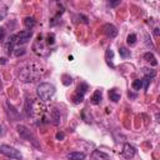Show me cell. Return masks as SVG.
I'll return each mask as SVG.
<instances>
[{
    "mask_svg": "<svg viewBox=\"0 0 160 160\" xmlns=\"http://www.w3.org/2000/svg\"><path fill=\"white\" fill-rule=\"evenodd\" d=\"M112 56H114V52H112V50H111V49H108V50H106V61H108V64H109L111 68H115V66H114V64L111 62V59H112Z\"/></svg>",
    "mask_w": 160,
    "mask_h": 160,
    "instance_id": "ac0fdd59",
    "label": "cell"
},
{
    "mask_svg": "<svg viewBox=\"0 0 160 160\" xmlns=\"http://www.w3.org/2000/svg\"><path fill=\"white\" fill-rule=\"evenodd\" d=\"M5 36H6V31L2 26H0V42L5 40Z\"/></svg>",
    "mask_w": 160,
    "mask_h": 160,
    "instance_id": "cb8c5ba5",
    "label": "cell"
},
{
    "mask_svg": "<svg viewBox=\"0 0 160 160\" xmlns=\"http://www.w3.org/2000/svg\"><path fill=\"white\" fill-rule=\"evenodd\" d=\"M119 54H120V56H121V58L126 59V58H129V56H130V50H129V49H126V48H124V46H121V48L119 49Z\"/></svg>",
    "mask_w": 160,
    "mask_h": 160,
    "instance_id": "e0dca14e",
    "label": "cell"
},
{
    "mask_svg": "<svg viewBox=\"0 0 160 160\" xmlns=\"http://www.w3.org/2000/svg\"><path fill=\"white\" fill-rule=\"evenodd\" d=\"M44 74V68L40 66L39 64L31 62L25 65L20 72H19V79L22 82H34L36 80H39Z\"/></svg>",
    "mask_w": 160,
    "mask_h": 160,
    "instance_id": "7a4b0ae2",
    "label": "cell"
},
{
    "mask_svg": "<svg viewBox=\"0 0 160 160\" xmlns=\"http://www.w3.org/2000/svg\"><path fill=\"white\" fill-rule=\"evenodd\" d=\"M150 80H151V78L150 76H148V75H145V78L141 80L142 81V88L145 89V90H148V88H149V82H150Z\"/></svg>",
    "mask_w": 160,
    "mask_h": 160,
    "instance_id": "7402d4cb",
    "label": "cell"
},
{
    "mask_svg": "<svg viewBox=\"0 0 160 160\" xmlns=\"http://www.w3.org/2000/svg\"><path fill=\"white\" fill-rule=\"evenodd\" d=\"M0 152L10 159H18V160H21L22 155L19 150H16L15 148L12 146H9V145H1L0 146Z\"/></svg>",
    "mask_w": 160,
    "mask_h": 160,
    "instance_id": "8992f818",
    "label": "cell"
},
{
    "mask_svg": "<svg viewBox=\"0 0 160 160\" xmlns=\"http://www.w3.org/2000/svg\"><path fill=\"white\" fill-rule=\"evenodd\" d=\"M12 54L15 55V56H20V55H24L25 54V49L24 48H18V49H14L12 50Z\"/></svg>",
    "mask_w": 160,
    "mask_h": 160,
    "instance_id": "603a6c76",
    "label": "cell"
},
{
    "mask_svg": "<svg viewBox=\"0 0 160 160\" xmlns=\"http://www.w3.org/2000/svg\"><path fill=\"white\" fill-rule=\"evenodd\" d=\"M71 82H72V78H71V76H69V75H62V84H64L65 86H69Z\"/></svg>",
    "mask_w": 160,
    "mask_h": 160,
    "instance_id": "44dd1931",
    "label": "cell"
},
{
    "mask_svg": "<svg viewBox=\"0 0 160 160\" xmlns=\"http://www.w3.org/2000/svg\"><path fill=\"white\" fill-rule=\"evenodd\" d=\"M55 86L52 85V84H50V82H41L39 86H38V89H36V92H38V96H39V99L41 100V101H48V100H50L52 96H54V94H55Z\"/></svg>",
    "mask_w": 160,
    "mask_h": 160,
    "instance_id": "277c9868",
    "label": "cell"
},
{
    "mask_svg": "<svg viewBox=\"0 0 160 160\" xmlns=\"http://www.w3.org/2000/svg\"><path fill=\"white\" fill-rule=\"evenodd\" d=\"M119 4H120V0H118V1H110V2H109V5H110L111 8H114V6L119 5Z\"/></svg>",
    "mask_w": 160,
    "mask_h": 160,
    "instance_id": "484cf974",
    "label": "cell"
},
{
    "mask_svg": "<svg viewBox=\"0 0 160 160\" xmlns=\"http://www.w3.org/2000/svg\"><path fill=\"white\" fill-rule=\"evenodd\" d=\"M31 36H32V31L31 30H24V31L18 32L16 35H12L10 38V41L14 45H21V44L28 42L31 39Z\"/></svg>",
    "mask_w": 160,
    "mask_h": 160,
    "instance_id": "5b68a950",
    "label": "cell"
},
{
    "mask_svg": "<svg viewBox=\"0 0 160 160\" xmlns=\"http://www.w3.org/2000/svg\"><path fill=\"white\" fill-rule=\"evenodd\" d=\"M135 152H136V150H135V148H134L132 145H130V144H125L124 148H122L121 155H122L125 159H132L134 155H135Z\"/></svg>",
    "mask_w": 160,
    "mask_h": 160,
    "instance_id": "ba28073f",
    "label": "cell"
},
{
    "mask_svg": "<svg viewBox=\"0 0 160 160\" xmlns=\"http://www.w3.org/2000/svg\"><path fill=\"white\" fill-rule=\"evenodd\" d=\"M55 42V35L54 34H48L46 39H44V35H38L34 45H32V50L38 54V55H46L45 51H48V46L52 45Z\"/></svg>",
    "mask_w": 160,
    "mask_h": 160,
    "instance_id": "3957f363",
    "label": "cell"
},
{
    "mask_svg": "<svg viewBox=\"0 0 160 160\" xmlns=\"http://www.w3.org/2000/svg\"><path fill=\"white\" fill-rule=\"evenodd\" d=\"M90 160H110V156L100 150H94L91 152V156H90Z\"/></svg>",
    "mask_w": 160,
    "mask_h": 160,
    "instance_id": "30bf717a",
    "label": "cell"
},
{
    "mask_svg": "<svg viewBox=\"0 0 160 160\" xmlns=\"http://www.w3.org/2000/svg\"><path fill=\"white\" fill-rule=\"evenodd\" d=\"M68 159L70 160H84L85 159V154L81 151H71L68 154Z\"/></svg>",
    "mask_w": 160,
    "mask_h": 160,
    "instance_id": "7c38bea8",
    "label": "cell"
},
{
    "mask_svg": "<svg viewBox=\"0 0 160 160\" xmlns=\"http://www.w3.org/2000/svg\"><path fill=\"white\" fill-rule=\"evenodd\" d=\"M102 31L108 38H115L118 34V29L112 24H105L102 26Z\"/></svg>",
    "mask_w": 160,
    "mask_h": 160,
    "instance_id": "9c48e42d",
    "label": "cell"
},
{
    "mask_svg": "<svg viewBox=\"0 0 160 160\" xmlns=\"http://www.w3.org/2000/svg\"><path fill=\"white\" fill-rule=\"evenodd\" d=\"M136 40H138L136 35H135V34H130V35L128 36V39H126V42H128V45L132 46V45H135V44H136Z\"/></svg>",
    "mask_w": 160,
    "mask_h": 160,
    "instance_id": "ffe728a7",
    "label": "cell"
},
{
    "mask_svg": "<svg viewBox=\"0 0 160 160\" xmlns=\"http://www.w3.org/2000/svg\"><path fill=\"white\" fill-rule=\"evenodd\" d=\"M88 89H89L88 84H85V82H81V84L78 86V89H76V91H75V92H76V94H79V95H81V96H84Z\"/></svg>",
    "mask_w": 160,
    "mask_h": 160,
    "instance_id": "2e32d148",
    "label": "cell"
},
{
    "mask_svg": "<svg viewBox=\"0 0 160 160\" xmlns=\"http://www.w3.org/2000/svg\"><path fill=\"white\" fill-rule=\"evenodd\" d=\"M26 115L32 119L36 125H42L50 122V109L40 99H28Z\"/></svg>",
    "mask_w": 160,
    "mask_h": 160,
    "instance_id": "6da1fadb",
    "label": "cell"
},
{
    "mask_svg": "<svg viewBox=\"0 0 160 160\" xmlns=\"http://www.w3.org/2000/svg\"><path fill=\"white\" fill-rule=\"evenodd\" d=\"M64 138H65V134L64 132H61V131L56 132V139L58 140H64Z\"/></svg>",
    "mask_w": 160,
    "mask_h": 160,
    "instance_id": "d4e9b609",
    "label": "cell"
},
{
    "mask_svg": "<svg viewBox=\"0 0 160 160\" xmlns=\"http://www.w3.org/2000/svg\"><path fill=\"white\" fill-rule=\"evenodd\" d=\"M18 132L20 134V136L21 138H24V139H26V140H29L30 142H32L35 146H39V144H38V141H36V139H35V136L30 132V130L26 128V126H24V125H18Z\"/></svg>",
    "mask_w": 160,
    "mask_h": 160,
    "instance_id": "52a82bcc",
    "label": "cell"
},
{
    "mask_svg": "<svg viewBox=\"0 0 160 160\" xmlns=\"http://www.w3.org/2000/svg\"><path fill=\"white\" fill-rule=\"evenodd\" d=\"M154 34H155L156 36L159 35V29H158V28H156V29H154Z\"/></svg>",
    "mask_w": 160,
    "mask_h": 160,
    "instance_id": "83f0119b",
    "label": "cell"
},
{
    "mask_svg": "<svg viewBox=\"0 0 160 160\" xmlns=\"http://www.w3.org/2000/svg\"><path fill=\"white\" fill-rule=\"evenodd\" d=\"M109 98H110V100H112L114 102H116V101L120 100L121 95H120V92L118 91V89H110V90H109Z\"/></svg>",
    "mask_w": 160,
    "mask_h": 160,
    "instance_id": "4fadbf2b",
    "label": "cell"
},
{
    "mask_svg": "<svg viewBox=\"0 0 160 160\" xmlns=\"http://www.w3.org/2000/svg\"><path fill=\"white\" fill-rule=\"evenodd\" d=\"M131 88L134 89V90H140L141 88H142V81H141V79H136V80H134L132 81V84H131Z\"/></svg>",
    "mask_w": 160,
    "mask_h": 160,
    "instance_id": "d6986e66",
    "label": "cell"
},
{
    "mask_svg": "<svg viewBox=\"0 0 160 160\" xmlns=\"http://www.w3.org/2000/svg\"><path fill=\"white\" fill-rule=\"evenodd\" d=\"M101 100H102V92H101V90H96V91L91 95V98H90V101H91V104H94V105H99V104L101 102Z\"/></svg>",
    "mask_w": 160,
    "mask_h": 160,
    "instance_id": "8fae6325",
    "label": "cell"
},
{
    "mask_svg": "<svg viewBox=\"0 0 160 160\" xmlns=\"http://www.w3.org/2000/svg\"><path fill=\"white\" fill-rule=\"evenodd\" d=\"M144 59H145L146 61H149L152 66H156V65H158L156 58H155V56H154V54H152V52H150V51H148V52H145V54H144Z\"/></svg>",
    "mask_w": 160,
    "mask_h": 160,
    "instance_id": "5bb4252c",
    "label": "cell"
},
{
    "mask_svg": "<svg viewBox=\"0 0 160 160\" xmlns=\"http://www.w3.org/2000/svg\"><path fill=\"white\" fill-rule=\"evenodd\" d=\"M128 95H129V98H131V99H135V98H136V94H132V92H130V91L128 92Z\"/></svg>",
    "mask_w": 160,
    "mask_h": 160,
    "instance_id": "4316f807",
    "label": "cell"
},
{
    "mask_svg": "<svg viewBox=\"0 0 160 160\" xmlns=\"http://www.w3.org/2000/svg\"><path fill=\"white\" fill-rule=\"evenodd\" d=\"M24 25H25V28H28V29H32L35 25H36V21H35V19L32 18V16H26L25 19H24Z\"/></svg>",
    "mask_w": 160,
    "mask_h": 160,
    "instance_id": "9a60e30c",
    "label": "cell"
}]
</instances>
